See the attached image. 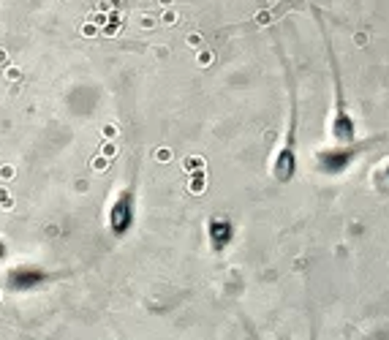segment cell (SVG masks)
Returning a JSON list of instances; mask_svg holds the SVG:
<instances>
[{
	"label": "cell",
	"mask_w": 389,
	"mask_h": 340,
	"mask_svg": "<svg viewBox=\"0 0 389 340\" xmlns=\"http://www.w3.org/2000/svg\"><path fill=\"white\" fill-rule=\"evenodd\" d=\"M381 177H384V182H389V166H387L384 171H381Z\"/></svg>",
	"instance_id": "obj_1"
}]
</instances>
